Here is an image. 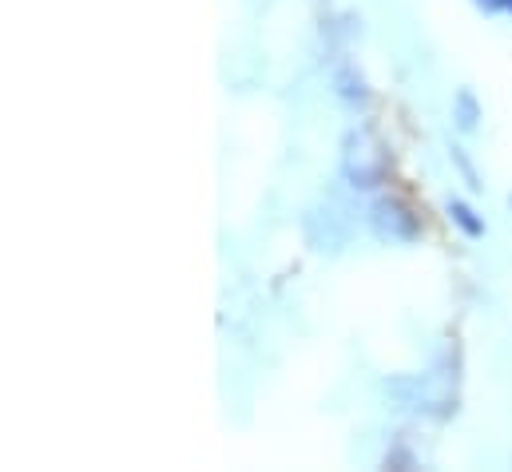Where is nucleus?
Segmentation results:
<instances>
[{
    "label": "nucleus",
    "mask_w": 512,
    "mask_h": 472,
    "mask_svg": "<svg viewBox=\"0 0 512 472\" xmlns=\"http://www.w3.org/2000/svg\"><path fill=\"white\" fill-rule=\"evenodd\" d=\"M342 175L354 191H374L389 179V147L374 127H350L342 139Z\"/></svg>",
    "instance_id": "1"
},
{
    "label": "nucleus",
    "mask_w": 512,
    "mask_h": 472,
    "mask_svg": "<svg viewBox=\"0 0 512 472\" xmlns=\"http://www.w3.org/2000/svg\"><path fill=\"white\" fill-rule=\"evenodd\" d=\"M370 231L385 246H413L421 242V215L401 195H378L370 207Z\"/></svg>",
    "instance_id": "2"
},
{
    "label": "nucleus",
    "mask_w": 512,
    "mask_h": 472,
    "mask_svg": "<svg viewBox=\"0 0 512 472\" xmlns=\"http://www.w3.org/2000/svg\"><path fill=\"white\" fill-rule=\"evenodd\" d=\"M385 389L393 397H401L409 409H425V413H453L457 409V393H449L445 377H401V381H385Z\"/></svg>",
    "instance_id": "3"
},
{
    "label": "nucleus",
    "mask_w": 512,
    "mask_h": 472,
    "mask_svg": "<svg viewBox=\"0 0 512 472\" xmlns=\"http://www.w3.org/2000/svg\"><path fill=\"white\" fill-rule=\"evenodd\" d=\"M481 119H485V108H481L477 92L473 88H457V96H453V127L461 135H473L481 127Z\"/></svg>",
    "instance_id": "4"
},
{
    "label": "nucleus",
    "mask_w": 512,
    "mask_h": 472,
    "mask_svg": "<svg viewBox=\"0 0 512 472\" xmlns=\"http://www.w3.org/2000/svg\"><path fill=\"white\" fill-rule=\"evenodd\" d=\"M445 215H449V223H453V227H457L465 238H485V235H489L485 215H481L473 203H465V199H449V203H445Z\"/></svg>",
    "instance_id": "5"
},
{
    "label": "nucleus",
    "mask_w": 512,
    "mask_h": 472,
    "mask_svg": "<svg viewBox=\"0 0 512 472\" xmlns=\"http://www.w3.org/2000/svg\"><path fill=\"white\" fill-rule=\"evenodd\" d=\"M334 84H338V96H342V100H350V104H366V100H370L366 80H362V76H354V68H342V72L334 76Z\"/></svg>",
    "instance_id": "6"
},
{
    "label": "nucleus",
    "mask_w": 512,
    "mask_h": 472,
    "mask_svg": "<svg viewBox=\"0 0 512 472\" xmlns=\"http://www.w3.org/2000/svg\"><path fill=\"white\" fill-rule=\"evenodd\" d=\"M449 163L461 171V179H465V187H469V191H481V187H485V183H481V175H477V167H473V159L465 155V147H461V143H449Z\"/></svg>",
    "instance_id": "7"
},
{
    "label": "nucleus",
    "mask_w": 512,
    "mask_h": 472,
    "mask_svg": "<svg viewBox=\"0 0 512 472\" xmlns=\"http://www.w3.org/2000/svg\"><path fill=\"white\" fill-rule=\"evenodd\" d=\"M493 16H512V0H497V8H493Z\"/></svg>",
    "instance_id": "8"
},
{
    "label": "nucleus",
    "mask_w": 512,
    "mask_h": 472,
    "mask_svg": "<svg viewBox=\"0 0 512 472\" xmlns=\"http://www.w3.org/2000/svg\"><path fill=\"white\" fill-rule=\"evenodd\" d=\"M473 4H477L481 12H489V16H493V8H497V0H473Z\"/></svg>",
    "instance_id": "9"
}]
</instances>
